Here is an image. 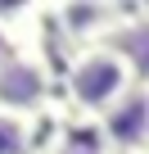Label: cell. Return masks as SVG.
<instances>
[{
	"instance_id": "5",
	"label": "cell",
	"mask_w": 149,
	"mask_h": 154,
	"mask_svg": "<svg viewBox=\"0 0 149 154\" xmlns=\"http://www.w3.org/2000/svg\"><path fill=\"white\" fill-rule=\"evenodd\" d=\"M41 118L0 113V154H41Z\"/></svg>"
},
{
	"instance_id": "1",
	"label": "cell",
	"mask_w": 149,
	"mask_h": 154,
	"mask_svg": "<svg viewBox=\"0 0 149 154\" xmlns=\"http://www.w3.org/2000/svg\"><path fill=\"white\" fill-rule=\"evenodd\" d=\"M136 82L145 77L136 72V63L127 54H118L109 41L104 45H86V50H72L63 63V100L68 109L77 113V122H100Z\"/></svg>"
},
{
	"instance_id": "4",
	"label": "cell",
	"mask_w": 149,
	"mask_h": 154,
	"mask_svg": "<svg viewBox=\"0 0 149 154\" xmlns=\"http://www.w3.org/2000/svg\"><path fill=\"white\" fill-rule=\"evenodd\" d=\"M104 154H145L149 149V82H136L100 122H95Z\"/></svg>"
},
{
	"instance_id": "2",
	"label": "cell",
	"mask_w": 149,
	"mask_h": 154,
	"mask_svg": "<svg viewBox=\"0 0 149 154\" xmlns=\"http://www.w3.org/2000/svg\"><path fill=\"white\" fill-rule=\"evenodd\" d=\"M50 95H54V72L36 45H18L0 63V113L41 118L50 109Z\"/></svg>"
},
{
	"instance_id": "3",
	"label": "cell",
	"mask_w": 149,
	"mask_h": 154,
	"mask_svg": "<svg viewBox=\"0 0 149 154\" xmlns=\"http://www.w3.org/2000/svg\"><path fill=\"white\" fill-rule=\"evenodd\" d=\"M145 5H104V0H77V5H45V18L54 23V32L72 45H104L127 18H140Z\"/></svg>"
},
{
	"instance_id": "6",
	"label": "cell",
	"mask_w": 149,
	"mask_h": 154,
	"mask_svg": "<svg viewBox=\"0 0 149 154\" xmlns=\"http://www.w3.org/2000/svg\"><path fill=\"white\" fill-rule=\"evenodd\" d=\"M41 154H104V145H100V140H77L72 131H59Z\"/></svg>"
}]
</instances>
